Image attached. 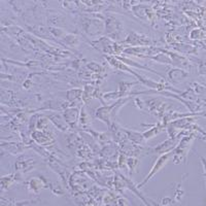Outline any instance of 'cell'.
I'll use <instances>...</instances> for the list:
<instances>
[{
	"instance_id": "cell-1",
	"label": "cell",
	"mask_w": 206,
	"mask_h": 206,
	"mask_svg": "<svg viewBox=\"0 0 206 206\" xmlns=\"http://www.w3.org/2000/svg\"><path fill=\"white\" fill-rule=\"evenodd\" d=\"M168 158H169V155H166V156L161 157V158H160V159L158 160V162H157V163L155 164V166H154V167H153L152 171H151V172H149V175H147L146 177H145V179L143 180V181H142L141 183H139V185H138V188H140V187H141V185H143L145 183H146L147 180L149 179V178L152 177L153 175H155V173L158 172V171H159V169H160V168H162V167H163L164 164H165L166 162H167V160H168Z\"/></svg>"
}]
</instances>
